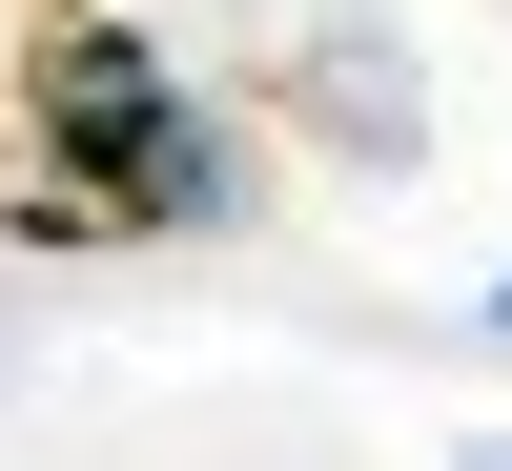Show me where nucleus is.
<instances>
[{"label": "nucleus", "instance_id": "nucleus-3", "mask_svg": "<svg viewBox=\"0 0 512 471\" xmlns=\"http://www.w3.org/2000/svg\"><path fill=\"white\" fill-rule=\"evenodd\" d=\"M103 185H123V246H226L246 205H267V185H246V123H226V103H144V123L103 144Z\"/></svg>", "mask_w": 512, "mask_h": 471}, {"label": "nucleus", "instance_id": "nucleus-1", "mask_svg": "<svg viewBox=\"0 0 512 471\" xmlns=\"http://www.w3.org/2000/svg\"><path fill=\"white\" fill-rule=\"evenodd\" d=\"M267 103L308 123V144L349 164V185H410V164H431V62H410V41L369 21V0H328V21H287Z\"/></svg>", "mask_w": 512, "mask_h": 471}, {"label": "nucleus", "instance_id": "nucleus-2", "mask_svg": "<svg viewBox=\"0 0 512 471\" xmlns=\"http://www.w3.org/2000/svg\"><path fill=\"white\" fill-rule=\"evenodd\" d=\"M144 103H185L164 21H123V0H62V21H41V62H21V144H82V164H103Z\"/></svg>", "mask_w": 512, "mask_h": 471}, {"label": "nucleus", "instance_id": "nucleus-5", "mask_svg": "<svg viewBox=\"0 0 512 471\" xmlns=\"http://www.w3.org/2000/svg\"><path fill=\"white\" fill-rule=\"evenodd\" d=\"M492 349H512V267H492Z\"/></svg>", "mask_w": 512, "mask_h": 471}, {"label": "nucleus", "instance_id": "nucleus-4", "mask_svg": "<svg viewBox=\"0 0 512 471\" xmlns=\"http://www.w3.org/2000/svg\"><path fill=\"white\" fill-rule=\"evenodd\" d=\"M41 21H62V0H0V123H21V62H41Z\"/></svg>", "mask_w": 512, "mask_h": 471}, {"label": "nucleus", "instance_id": "nucleus-6", "mask_svg": "<svg viewBox=\"0 0 512 471\" xmlns=\"http://www.w3.org/2000/svg\"><path fill=\"white\" fill-rule=\"evenodd\" d=\"M472 471H512V431H472Z\"/></svg>", "mask_w": 512, "mask_h": 471}]
</instances>
